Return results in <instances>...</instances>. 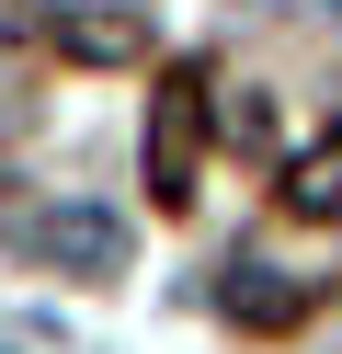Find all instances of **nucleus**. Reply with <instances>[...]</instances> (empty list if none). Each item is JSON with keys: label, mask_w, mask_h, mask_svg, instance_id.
Instances as JSON below:
<instances>
[{"label": "nucleus", "mask_w": 342, "mask_h": 354, "mask_svg": "<svg viewBox=\"0 0 342 354\" xmlns=\"http://www.w3.org/2000/svg\"><path fill=\"white\" fill-rule=\"evenodd\" d=\"M285 194H296V206H308V217H331V206H342V149H319V160L296 171Z\"/></svg>", "instance_id": "5"}, {"label": "nucleus", "mask_w": 342, "mask_h": 354, "mask_svg": "<svg viewBox=\"0 0 342 354\" xmlns=\"http://www.w3.org/2000/svg\"><path fill=\"white\" fill-rule=\"evenodd\" d=\"M23 240H35L46 263H68V274H114V263H126V229H114V206H46Z\"/></svg>", "instance_id": "1"}, {"label": "nucleus", "mask_w": 342, "mask_h": 354, "mask_svg": "<svg viewBox=\"0 0 342 354\" xmlns=\"http://www.w3.org/2000/svg\"><path fill=\"white\" fill-rule=\"evenodd\" d=\"M228 308H240L251 331H285L296 308H308V286H285L274 263H240V274H228Z\"/></svg>", "instance_id": "3"}, {"label": "nucleus", "mask_w": 342, "mask_h": 354, "mask_svg": "<svg viewBox=\"0 0 342 354\" xmlns=\"http://www.w3.org/2000/svg\"><path fill=\"white\" fill-rule=\"evenodd\" d=\"M57 46L68 57H126L137 46V12H80V24H57Z\"/></svg>", "instance_id": "4"}, {"label": "nucleus", "mask_w": 342, "mask_h": 354, "mask_svg": "<svg viewBox=\"0 0 342 354\" xmlns=\"http://www.w3.org/2000/svg\"><path fill=\"white\" fill-rule=\"evenodd\" d=\"M194 138H205V103H194V80H171V92H160V115H149V183L171 194H194Z\"/></svg>", "instance_id": "2"}]
</instances>
